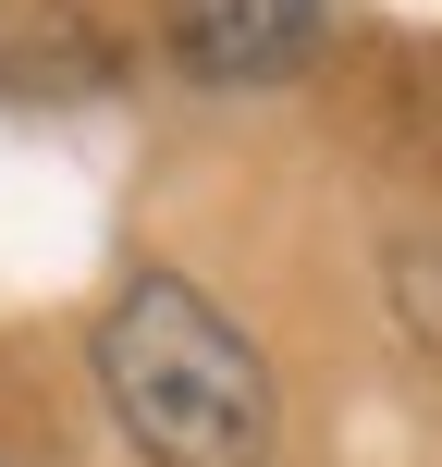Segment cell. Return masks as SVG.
I'll return each instance as SVG.
<instances>
[{
	"label": "cell",
	"mask_w": 442,
	"mask_h": 467,
	"mask_svg": "<svg viewBox=\"0 0 442 467\" xmlns=\"http://www.w3.org/2000/svg\"><path fill=\"white\" fill-rule=\"evenodd\" d=\"M98 394L160 467H258L271 455V369L197 283L136 271L98 320Z\"/></svg>",
	"instance_id": "obj_1"
},
{
	"label": "cell",
	"mask_w": 442,
	"mask_h": 467,
	"mask_svg": "<svg viewBox=\"0 0 442 467\" xmlns=\"http://www.w3.org/2000/svg\"><path fill=\"white\" fill-rule=\"evenodd\" d=\"M332 0H160V49L197 87H283L320 62Z\"/></svg>",
	"instance_id": "obj_2"
}]
</instances>
